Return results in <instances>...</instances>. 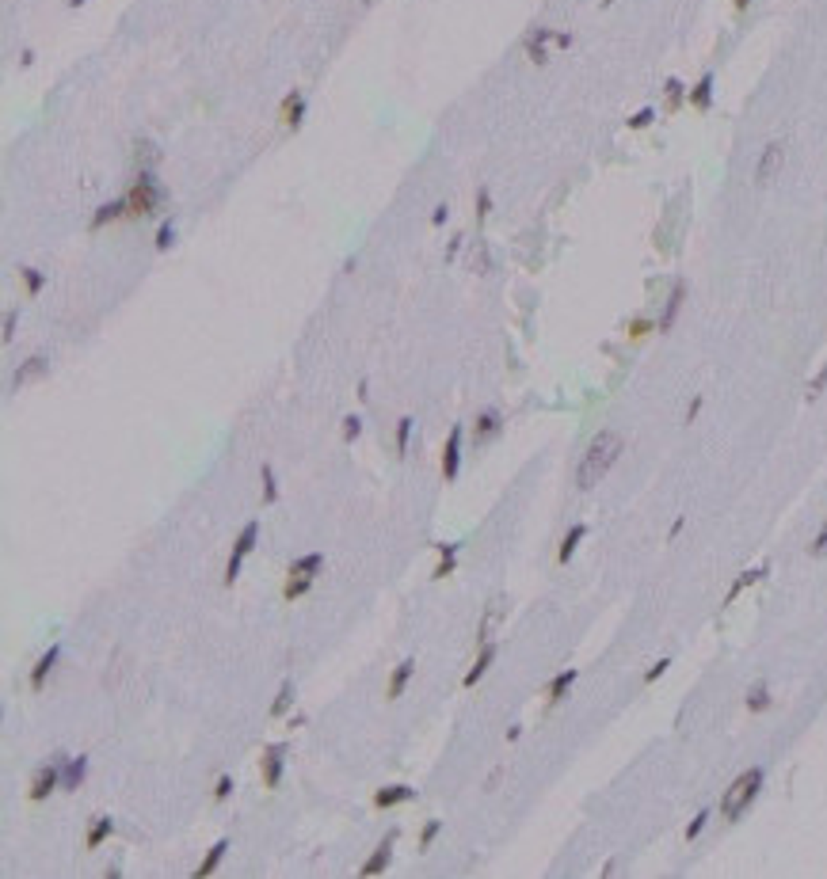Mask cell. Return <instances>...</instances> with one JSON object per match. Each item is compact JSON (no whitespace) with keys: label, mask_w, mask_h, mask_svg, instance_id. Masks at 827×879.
I'll return each instance as SVG.
<instances>
[{"label":"cell","mask_w":827,"mask_h":879,"mask_svg":"<svg viewBox=\"0 0 827 879\" xmlns=\"http://www.w3.org/2000/svg\"><path fill=\"white\" fill-rule=\"evenodd\" d=\"M622 457V434H614V430H602V434H595V442L587 446V453L580 457V469H576V487H595L602 480L606 472L614 469V461Z\"/></svg>","instance_id":"obj_1"},{"label":"cell","mask_w":827,"mask_h":879,"mask_svg":"<svg viewBox=\"0 0 827 879\" xmlns=\"http://www.w3.org/2000/svg\"><path fill=\"white\" fill-rule=\"evenodd\" d=\"M759 788H763V769H747V773H740V776H736V781L729 784V792L721 796V815L729 818V822H736L747 807L755 803Z\"/></svg>","instance_id":"obj_2"},{"label":"cell","mask_w":827,"mask_h":879,"mask_svg":"<svg viewBox=\"0 0 827 879\" xmlns=\"http://www.w3.org/2000/svg\"><path fill=\"white\" fill-rule=\"evenodd\" d=\"M126 202H130V217H149L153 209L164 202V187L157 183V175H153L149 168L138 172V180H134V187H130Z\"/></svg>","instance_id":"obj_3"},{"label":"cell","mask_w":827,"mask_h":879,"mask_svg":"<svg viewBox=\"0 0 827 879\" xmlns=\"http://www.w3.org/2000/svg\"><path fill=\"white\" fill-rule=\"evenodd\" d=\"M256 537H260V521H248L245 529H240V537H237V544H233V556H229V563H225V586H233L237 583V575H240V563H245V556L256 548Z\"/></svg>","instance_id":"obj_4"},{"label":"cell","mask_w":827,"mask_h":879,"mask_svg":"<svg viewBox=\"0 0 827 879\" xmlns=\"http://www.w3.org/2000/svg\"><path fill=\"white\" fill-rule=\"evenodd\" d=\"M781 164H786V145L781 141H770L763 152H759V164H755V183L766 187L774 183V175L781 172Z\"/></svg>","instance_id":"obj_5"},{"label":"cell","mask_w":827,"mask_h":879,"mask_svg":"<svg viewBox=\"0 0 827 879\" xmlns=\"http://www.w3.org/2000/svg\"><path fill=\"white\" fill-rule=\"evenodd\" d=\"M282 754H286V742H271L267 750H263V784L267 788H279L282 781Z\"/></svg>","instance_id":"obj_6"},{"label":"cell","mask_w":827,"mask_h":879,"mask_svg":"<svg viewBox=\"0 0 827 879\" xmlns=\"http://www.w3.org/2000/svg\"><path fill=\"white\" fill-rule=\"evenodd\" d=\"M58 784H61V769H58V765H42V769L31 776V792H27V796L38 803V799H46Z\"/></svg>","instance_id":"obj_7"},{"label":"cell","mask_w":827,"mask_h":879,"mask_svg":"<svg viewBox=\"0 0 827 879\" xmlns=\"http://www.w3.org/2000/svg\"><path fill=\"white\" fill-rule=\"evenodd\" d=\"M503 609H507V598H503V594L488 602V609H484V617H481V628H477V643H488V640H492L495 625L503 620Z\"/></svg>","instance_id":"obj_8"},{"label":"cell","mask_w":827,"mask_h":879,"mask_svg":"<svg viewBox=\"0 0 827 879\" xmlns=\"http://www.w3.org/2000/svg\"><path fill=\"white\" fill-rule=\"evenodd\" d=\"M458 464H461V427H454L446 434V446H443V476L446 480L458 476Z\"/></svg>","instance_id":"obj_9"},{"label":"cell","mask_w":827,"mask_h":879,"mask_svg":"<svg viewBox=\"0 0 827 879\" xmlns=\"http://www.w3.org/2000/svg\"><path fill=\"white\" fill-rule=\"evenodd\" d=\"M416 799V788L412 784H385L378 796H374V807H396V803H412Z\"/></svg>","instance_id":"obj_10"},{"label":"cell","mask_w":827,"mask_h":879,"mask_svg":"<svg viewBox=\"0 0 827 879\" xmlns=\"http://www.w3.org/2000/svg\"><path fill=\"white\" fill-rule=\"evenodd\" d=\"M553 42V31L549 27H538V31H530L526 35V42H523V50H526V58H530L534 65H545L549 58H545V46Z\"/></svg>","instance_id":"obj_11"},{"label":"cell","mask_w":827,"mask_h":879,"mask_svg":"<svg viewBox=\"0 0 827 879\" xmlns=\"http://www.w3.org/2000/svg\"><path fill=\"white\" fill-rule=\"evenodd\" d=\"M682 301H687V282H682V278H679V282L671 286V297H667V305H664V316H659V324H656L659 331H667L671 324H675V316H679Z\"/></svg>","instance_id":"obj_12"},{"label":"cell","mask_w":827,"mask_h":879,"mask_svg":"<svg viewBox=\"0 0 827 879\" xmlns=\"http://www.w3.org/2000/svg\"><path fill=\"white\" fill-rule=\"evenodd\" d=\"M393 838H396V833H389V838H385L378 849H374V856L359 868L362 875H378V872H385V868H389V860H393Z\"/></svg>","instance_id":"obj_13"},{"label":"cell","mask_w":827,"mask_h":879,"mask_svg":"<svg viewBox=\"0 0 827 879\" xmlns=\"http://www.w3.org/2000/svg\"><path fill=\"white\" fill-rule=\"evenodd\" d=\"M130 214V202H126V198H115V202H107V206H99L96 209V217L92 221H88V229H103L107 225V221H118V217H126Z\"/></svg>","instance_id":"obj_14"},{"label":"cell","mask_w":827,"mask_h":879,"mask_svg":"<svg viewBox=\"0 0 827 879\" xmlns=\"http://www.w3.org/2000/svg\"><path fill=\"white\" fill-rule=\"evenodd\" d=\"M687 99H690V107L709 110V107H713V73H702V80L687 92Z\"/></svg>","instance_id":"obj_15"},{"label":"cell","mask_w":827,"mask_h":879,"mask_svg":"<svg viewBox=\"0 0 827 879\" xmlns=\"http://www.w3.org/2000/svg\"><path fill=\"white\" fill-rule=\"evenodd\" d=\"M302 118H305V99H302V92L294 88V92L282 99V122H286L290 130H297V126H302Z\"/></svg>","instance_id":"obj_16"},{"label":"cell","mask_w":827,"mask_h":879,"mask_svg":"<svg viewBox=\"0 0 827 879\" xmlns=\"http://www.w3.org/2000/svg\"><path fill=\"white\" fill-rule=\"evenodd\" d=\"M84 776H88V758H73V761H65L61 788H65V792H76V788L84 784Z\"/></svg>","instance_id":"obj_17"},{"label":"cell","mask_w":827,"mask_h":879,"mask_svg":"<svg viewBox=\"0 0 827 879\" xmlns=\"http://www.w3.org/2000/svg\"><path fill=\"white\" fill-rule=\"evenodd\" d=\"M46 365H50V362L42 358V354H31V358H27V362L16 370V388H19V385H31V381H38V377L46 373Z\"/></svg>","instance_id":"obj_18"},{"label":"cell","mask_w":827,"mask_h":879,"mask_svg":"<svg viewBox=\"0 0 827 879\" xmlns=\"http://www.w3.org/2000/svg\"><path fill=\"white\" fill-rule=\"evenodd\" d=\"M500 427H503L500 411L488 407V411H481V415H477V427H473V430H477V442H488V438H495V434H500Z\"/></svg>","instance_id":"obj_19"},{"label":"cell","mask_w":827,"mask_h":879,"mask_svg":"<svg viewBox=\"0 0 827 879\" xmlns=\"http://www.w3.org/2000/svg\"><path fill=\"white\" fill-rule=\"evenodd\" d=\"M58 655H61V647H50V651H46V655H42V659L35 662V670H31V689H35V693H38L42 685H46V674L53 670V662H58Z\"/></svg>","instance_id":"obj_20"},{"label":"cell","mask_w":827,"mask_h":879,"mask_svg":"<svg viewBox=\"0 0 827 879\" xmlns=\"http://www.w3.org/2000/svg\"><path fill=\"white\" fill-rule=\"evenodd\" d=\"M492 659H495V643L488 640V643H481V655H477V662H473V670L466 674V685H477L484 677V670L492 666Z\"/></svg>","instance_id":"obj_21"},{"label":"cell","mask_w":827,"mask_h":879,"mask_svg":"<svg viewBox=\"0 0 827 879\" xmlns=\"http://www.w3.org/2000/svg\"><path fill=\"white\" fill-rule=\"evenodd\" d=\"M412 674H416V662H412V659H404V662L393 670V677H389V693H385V697H389V700L401 697V693H404V685H408V677H412Z\"/></svg>","instance_id":"obj_22"},{"label":"cell","mask_w":827,"mask_h":879,"mask_svg":"<svg viewBox=\"0 0 827 879\" xmlns=\"http://www.w3.org/2000/svg\"><path fill=\"white\" fill-rule=\"evenodd\" d=\"M583 537H587V526H572V529L565 533V541H560L557 560H560V563H568V560H572V552L580 548V541H583Z\"/></svg>","instance_id":"obj_23"},{"label":"cell","mask_w":827,"mask_h":879,"mask_svg":"<svg viewBox=\"0 0 827 879\" xmlns=\"http://www.w3.org/2000/svg\"><path fill=\"white\" fill-rule=\"evenodd\" d=\"M766 571H770L766 563H763V567H755V571H744V575H740V578H736V583H732V591H729V598H724V605H732L736 598H740V594H744V591H747V586H751V583H759V578H763Z\"/></svg>","instance_id":"obj_24"},{"label":"cell","mask_w":827,"mask_h":879,"mask_svg":"<svg viewBox=\"0 0 827 879\" xmlns=\"http://www.w3.org/2000/svg\"><path fill=\"white\" fill-rule=\"evenodd\" d=\"M572 682H576V670H560L553 682H549V704H560V700H565V693L572 689Z\"/></svg>","instance_id":"obj_25"},{"label":"cell","mask_w":827,"mask_h":879,"mask_svg":"<svg viewBox=\"0 0 827 879\" xmlns=\"http://www.w3.org/2000/svg\"><path fill=\"white\" fill-rule=\"evenodd\" d=\"M225 849H229V841H225V838H222V841H214V849H210V853H206V860H202V864H198V868H195V879H202V875H210V872H214V868H217V864H222V856H225Z\"/></svg>","instance_id":"obj_26"},{"label":"cell","mask_w":827,"mask_h":879,"mask_svg":"<svg viewBox=\"0 0 827 879\" xmlns=\"http://www.w3.org/2000/svg\"><path fill=\"white\" fill-rule=\"evenodd\" d=\"M111 830H115V822L111 818H92V830H88V849H99L107 838H111Z\"/></svg>","instance_id":"obj_27"},{"label":"cell","mask_w":827,"mask_h":879,"mask_svg":"<svg viewBox=\"0 0 827 879\" xmlns=\"http://www.w3.org/2000/svg\"><path fill=\"white\" fill-rule=\"evenodd\" d=\"M290 704H294V682L286 677V682L279 685V693H274V700H271V716H286Z\"/></svg>","instance_id":"obj_28"},{"label":"cell","mask_w":827,"mask_h":879,"mask_svg":"<svg viewBox=\"0 0 827 879\" xmlns=\"http://www.w3.org/2000/svg\"><path fill=\"white\" fill-rule=\"evenodd\" d=\"M321 567H324V556L321 552H309V556H302V560L290 567V575H309V578H313Z\"/></svg>","instance_id":"obj_29"},{"label":"cell","mask_w":827,"mask_h":879,"mask_svg":"<svg viewBox=\"0 0 827 879\" xmlns=\"http://www.w3.org/2000/svg\"><path fill=\"white\" fill-rule=\"evenodd\" d=\"M747 708H751V712H766L770 708V689H766V682H755L751 689H747Z\"/></svg>","instance_id":"obj_30"},{"label":"cell","mask_w":827,"mask_h":879,"mask_svg":"<svg viewBox=\"0 0 827 879\" xmlns=\"http://www.w3.org/2000/svg\"><path fill=\"white\" fill-rule=\"evenodd\" d=\"M454 556H458V544H438V567H435V578H446L454 571Z\"/></svg>","instance_id":"obj_31"},{"label":"cell","mask_w":827,"mask_h":879,"mask_svg":"<svg viewBox=\"0 0 827 879\" xmlns=\"http://www.w3.org/2000/svg\"><path fill=\"white\" fill-rule=\"evenodd\" d=\"M309 586H313V578H309V575H290V583H286L282 598H286V602H294V598H302Z\"/></svg>","instance_id":"obj_32"},{"label":"cell","mask_w":827,"mask_h":879,"mask_svg":"<svg viewBox=\"0 0 827 879\" xmlns=\"http://www.w3.org/2000/svg\"><path fill=\"white\" fill-rule=\"evenodd\" d=\"M19 274H24V282H27V293H31V297H38L42 289H46V274L35 271V266H24Z\"/></svg>","instance_id":"obj_33"},{"label":"cell","mask_w":827,"mask_h":879,"mask_svg":"<svg viewBox=\"0 0 827 879\" xmlns=\"http://www.w3.org/2000/svg\"><path fill=\"white\" fill-rule=\"evenodd\" d=\"M469 266H473L477 274H488V271H492V259H488V248H484V244H473Z\"/></svg>","instance_id":"obj_34"},{"label":"cell","mask_w":827,"mask_h":879,"mask_svg":"<svg viewBox=\"0 0 827 879\" xmlns=\"http://www.w3.org/2000/svg\"><path fill=\"white\" fill-rule=\"evenodd\" d=\"M408 438H412V419H401V422H396V457H404V453H408Z\"/></svg>","instance_id":"obj_35"},{"label":"cell","mask_w":827,"mask_h":879,"mask_svg":"<svg viewBox=\"0 0 827 879\" xmlns=\"http://www.w3.org/2000/svg\"><path fill=\"white\" fill-rule=\"evenodd\" d=\"M172 240H175V225H172V217H168V221H160V229H157V251H168Z\"/></svg>","instance_id":"obj_36"},{"label":"cell","mask_w":827,"mask_h":879,"mask_svg":"<svg viewBox=\"0 0 827 879\" xmlns=\"http://www.w3.org/2000/svg\"><path fill=\"white\" fill-rule=\"evenodd\" d=\"M664 92H667V110H675V107L682 103V80H675V76H671V80L664 84Z\"/></svg>","instance_id":"obj_37"},{"label":"cell","mask_w":827,"mask_h":879,"mask_svg":"<svg viewBox=\"0 0 827 879\" xmlns=\"http://www.w3.org/2000/svg\"><path fill=\"white\" fill-rule=\"evenodd\" d=\"M263 499H267V503H274V499H279V487H274L271 464H263Z\"/></svg>","instance_id":"obj_38"},{"label":"cell","mask_w":827,"mask_h":879,"mask_svg":"<svg viewBox=\"0 0 827 879\" xmlns=\"http://www.w3.org/2000/svg\"><path fill=\"white\" fill-rule=\"evenodd\" d=\"M652 118H656V110H652V107L637 110V115L630 118V130H644V126H652Z\"/></svg>","instance_id":"obj_39"},{"label":"cell","mask_w":827,"mask_h":879,"mask_svg":"<svg viewBox=\"0 0 827 879\" xmlns=\"http://www.w3.org/2000/svg\"><path fill=\"white\" fill-rule=\"evenodd\" d=\"M438 830H443V822H427V826H423V833H420V849H431V841L438 838Z\"/></svg>","instance_id":"obj_40"},{"label":"cell","mask_w":827,"mask_h":879,"mask_svg":"<svg viewBox=\"0 0 827 879\" xmlns=\"http://www.w3.org/2000/svg\"><path fill=\"white\" fill-rule=\"evenodd\" d=\"M823 388H827V362H823V370H820V373H816L812 381H808V400H816V396L823 392Z\"/></svg>","instance_id":"obj_41"},{"label":"cell","mask_w":827,"mask_h":879,"mask_svg":"<svg viewBox=\"0 0 827 879\" xmlns=\"http://www.w3.org/2000/svg\"><path fill=\"white\" fill-rule=\"evenodd\" d=\"M359 434H362V419H359V415H347V419H344V438L355 442Z\"/></svg>","instance_id":"obj_42"},{"label":"cell","mask_w":827,"mask_h":879,"mask_svg":"<svg viewBox=\"0 0 827 879\" xmlns=\"http://www.w3.org/2000/svg\"><path fill=\"white\" fill-rule=\"evenodd\" d=\"M808 552L812 556H820V552H827V518H823V526H820V533L812 537V544H808Z\"/></svg>","instance_id":"obj_43"},{"label":"cell","mask_w":827,"mask_h":879,"mask_svg":"<svg viewBox=\"0 0 827 879\" xmlns=\"http://www.w3.org/2000/svg\"><path fill=\"white\" fill-rule=\"evenodd\" d=\"M229 792H233V776L222 773V776H217V784H214V799H229Z\"/></svg>","instance_id":"obj_44"},{"label":"cell","mask_w":827,"mask_h":879,"mask_svg":"<svg viewBox=\"0 0 827 879\" xmlns=\"http://www.w3.org/2000/svg\"><path fill=\"white\" fill-rule=\"evenodd\" d=\"M488 209H492V194H488V187H477V217H488Z\"/></svg>","instance_id":"obj_45"},{"label":"cell","mask_w":827,"mask_h":879,"mask_svg":"<svg viewBox=\"0 0 827 879\" xmlns=\"http://www.w3.org/2000/svg\"><path fill=\"white\" fill-rule=\"evenodd\" d=\"M705 822H709V811H698V818H694L690 826H687V841H694V838H698V833L705 830Z\"/></svg>","instance_id":"obj_46"},{"label":"cell","mask_w":827,"mask_h":879,"mask_svg":"<svg viewBox=\"0 0 827 879\" xmlns=\"http://www.w3.org/2000/svg\"><path fill=\"white\" fill-rule=\"evenodd\" d=\"M16 320H19V313H16V308H8V316H4V331H0V339H4V343H12V336H16Z\"/></svg>","instance_id":"obj_47"},{"label":"cell","mask_w":827,"mask_h":879,"mask_svg":"<svg viewBox=\"0 0 827 879\" xmlns=\"http://www.w3.org/2000/svg\"><path fill=\"white\" fill-rule=\"evenodd\" d=\"M667 666H671V659H659V662L652 666V670L644 674V682H656V677H664V670H667Z\"/></svg>","instance_id":"obj_48"},{"label":"cell","mask_w":827,"mask_h":879,"mask_svg":"<svg viewBox=\"0 0 827 879\" xmlns=\"http://www.w3.org/2000/svg\"><path fill=\"white\" fill-rule=\"evenodd\" d=\"M702 404H705V400H702V396H694L690 404H687V415H682V419H687V422H694V419H698V411H702Z\"/></svg>","instance_id":"obj_49"},{"label":"cell","mask_w":827,"mask_h":879,"mask_svg":"<svg viewBox=\"0 0 827 879\" xmlns=\"http://www.w3.org/2000/svg\"><path fill=\"white\" fill-rule=\"evenodd\" d=\"M446 217H450V209H446V206H435V214H431V225H446Z\"/></svg>","instance_id":"obj_50"},{"label":"cell","mask_w":827,"mask_h":879,"mask_svg":"<svg viewBox=\"0 0 827 879\" xmlns=\"http://www.w3.org/2000/svg\"><path fill=\"white\" fill-rule=\"evenodd\" d=\"M648 328H652V324H648V320H633V324H630V336H644Z\"/></svg>","instance_id":"obj_51"},{"label":"cell","mask_w":827,"mask_h":879,"mask_svg":"<svg viewBox=\"0 0 827 879\" xmlns=\"http://www.w3.org/2000/svg\"><path fill=\"white\" fill-rule=\"evenodd\" d=\"M553 42H557L560 50H568V46H572V35H568V31H557V35H553Z\"/></svg>","instance_id":"obj_52"},{"label":"cell","mask_w":827,"mask_h":879,"mask_svg":"<svg viewBox=\"0 0 827 879\" xmlns=\"http://www.w3.org/2000/svg\"><path fill=\"white\" fill-rule=\"evenodd\" d=\"M500 781H503V769H492V776H488V784H484V788H488V792H492V788L500 784Z\"/></svg>","instance_id":"obj_53"},{"label":"cell","mask_w":827,"mask_h":879,"mask_svg":"<svg viewBox=\"0 0 827 879\" xmlns=\"http://www.w3.org/2000/svg\"><path fill=\"white\" fill-rule=\"evenodd\" d=\"M19 65H35V50H24V53H19Z\"/></svg>","instance_id":"obj_54"},{"label":"cell","mask_w":827,"mask_h":879,"mask_svg":"<svg viewBox=\"0 0 827 879\" xmlns=\"http://www.w3.org/2000/svg\"><path fill=\"white\" fill-rule=\"evenodd\" d=\"M747 4H751V0H732V8H736V12H744Z\"/></svg>","instance_id":"obj_55"},{"label":"cell","mask_w":827,"mask_h":879,"mask_svg":"<svg viewBox=\"0 0 827 879\" xmlns=\"http://www.w3.org/2000/svg\"><path fill=\"white\" fill-rule=\"evenodd\" d=\"M84 4V0H69V8H81Z\"/></svg>","instance_id":"obj_56"},{"label":"cell","mask_w":827,"mask_h":879,"mask_svg":"<svg viewBox=\"0 0 827 879\" xmlns=\"http://www.w3.org/2000/svg\"><path fill=\"white\" fill-rule=\"evenodd\" d=\"M610 4H614V0H602V8H610Z\"/></svg>","instance_id":"obj_57"},{"label":"cell","mask_w":827,"mask_h":879,"mask_svg":"<svg viewBox=\"0 0 827 879\" xmlns=\"http://www.w3.org/2000/svg\"><path fill=\"white\" fill-rule=\"evenodd\" d=\"M362 4H374V0H362Z\"/></svg>","instance_id":"obj_58"}]
</instances>
